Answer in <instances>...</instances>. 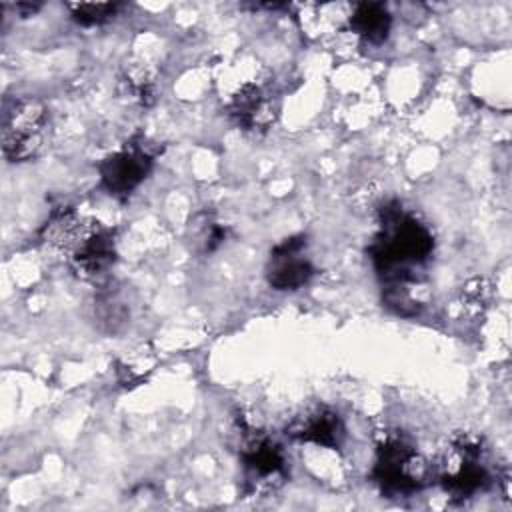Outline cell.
Here are the masks:
<instances>
[{"mask_svg": "<svg viewBox=\"0 0 512 512\" xmlns=\"http://www.w3.org/2000/svg\"><path fill=\"white\" fill-rule=\"evenodd\" d=\"M434 252V234L416 214L390 202L380 210L378 232L368 248L372 266L382 280L384 302L398 314H416L418 298L412 288L420 286L424 268Z\"/></svg>", "mask_w": 512, "mask_h": 512, "instance_id": "obj_1", "label": "cell"}, {"mask_svg": "<svg viewBox=\"0 0 512 512\" xmlns=\"http://www.w3.org/2000/svg\"><path fill=\"white\" fill-rule=\"evenodd\" d=\"M370 478L384 496L408 498L428 486L432 466L408 434L388 430L374 444Z\"/></svg>", "mask_w": 512, "mask_h": 512, "instance_id": "obj_2", "label": "cell"}, {"mask_svg": "<svg viewBox=\"0 0 512 512\" xmlns=\"http://www.w3.org/2000/svg\"><path fill=\"white\" fill-rule=\"evenodd\" d=\"M432 478L450 500L464 502L492 484V464L482 438L460 432L452 436L432 464Z\"/></svg>", "mask_w": 512, "mask_h": 512, "instance_id": "obj_3", "label": "cell"}, {"mask_svg": "<svg viewBox=\"0 0 512 512\" xmlns=\"http://www.w3.org/2000/svg\"><path fill=\"white\" fill-rule=\"evenodd\" d=\"M238 460L244 472L246 488L252 494H268L278 490L288 478V460L282 446L262 428L236 420Z\"/></svg>", "mask_w": 512, "mask_h": 512, "instance_id": "obj_4", "label": "cell"}, {"mask_svg": "<svg viewBox=\"0 0 512 512\" xmlns=\"http://www.w3.org/2000/svg\"><path fill=\"white\" fill-rule=\"evenodd\" d=\"M48 136L46 106L28 96L4 102L0 142L2 154L10 162H26L38 156Z\"/></svg>", "mask_w": 512, "mask_h": 512, "instance_id": "obj_5", "label": "cell"}, {"mask_svg": "<svg viewBox=\"0 0 512 512\" xmlns=\"http://www.w3.org/2000/svg\"><path fill=\"white\" fill-rule=\"evenodd\" d=\"M156 152L144 136H134L98 162L100 186L114 198H128L150 174Z\"/></svg>", "mask_w": 512, "mask_h": 512, "instance_id": "obj_6", "label": "cell"}, {"mask_svg": "<svg viewBox=\"0 0 512 512\" xmlns=\"http://www.w3.org/2000/svg\"><path fill=\"white\" fill-rule=\"evenodd\" d=\"M62 254L80 278L98 280L116 260L114 230L98 220L82 218Z\"/></svg>", "mask_w": 512, "mask_h": 512, "instance_id": "obj_7", "label": "cell"}, {"mask_svg": "<svg viewBox=\"0 0 512 512\" xmlns=\"http://www.w3.org/2000/svg\"><path fill=\"white\" fill-rule=\"evenodd\" d=\"M316 274L306 256V236H290L270 250L266 262V282L274 290H298Z\"/></svg>", "mask_w": 512, "mask_h": 512, "instance_id": "obj_8", "label": "cell"}, {"mask_svg": "<svg viewBox=\"0 0 512 512\" xmlns=\"http://www.w3.org/2000/svg\"><path fill=\"white\" fill-rule=\"evenodd\" d=\"M228 116L238 128L252 134H262L276 122V96L258 82H244L228 102Z\"/></svg>", "mask_w": 512, "mask_h": 512, "instance_id": "obj_9", "label": "cell"}, {"mask_svg": "<svg viewBox=\"0 0 512 512\" xmlns=\"http://www.w3.org/2000/svg\"><path fill=\"white\" fill-rule=\"evenodd\" d=\"M286 434L302 444H314L326 450H340L346 442V426L338 412L328 406H312L296 416Z\"/></svg>", "mask_w": 512, "mask_h": 512, "instance_id": "obj_10", "label": "cell"}, {"mask_svg": "<svg viewBox=\"0 0 512 512\" xmlns=\"http://www.w3.org/2000/svg\"><path fill=\"white\" fill-rule=\"evenodd\" d=\"M348 26L364 42L382 44L390 34L392 16L388 8L380 2H360L352 10Z\"/></svg>", "mask_w": 512, "mask_h": 512, "instance_id": "obj_11", "label": "cell"}, {"mask_svg": "<svg viewBox=\"0 0 512 512\" xmlns=\"http://www.w3.org/2000/svg\"><path fill=\"white\" fill-rule=\"evenodd\" d=\"M120 92L140 104V106H150L156 100V80L154 72L146 62L140 60H130L124 64L120 80H118Z\"/></svg>", "mask_w": 512, "mask_h": 512, "instance_id": "obj_12", "label": "cell"}, {"mask_svg": "<svg viewBox=\"0 0 512 512\" xmlns=\"http://www.w3.org/2000/svg\"><path fill=\"white\" fill-rule=\"evenodd\" d=\"M70 16L76 24L92 28V26H102L110 22L116 12L120 10V4L116 2H74L68 4Z\"/></svg>", "mask_w": 512, "mask_h": 512, "instance_id": "obj_13", "label": "cell"}, {"mask_svg": "<svg viewBox=\"0 0 512 512\" xmlns=\"http://www.w3.org/2000/svg\"><path fill=\"white\" fill-rule=\"evenodd\" d=\"M226 238V228L216 224V222H206V226L202 228V234H200V250L206 254L214 252Z\"/></svg>", "mask_w": 512, "mask_h": 512, "instance_id": "obj_14", "label": "cell"}, {"mask_svg": "<svg viewBox=\"0 0 512 512\" xmlns=\"http://www.w3.org/2000/svg\"><path fill=\"white\" fill-rule=\"evenodd\" d=\"M18 12H22V16H32L36 10H40V4H32V2H20L14 6Z\"/></svg>", "mask_w": 512, "mask_h": 512, "instance_id": "obj_15", "label": "cell"}]
</instances>
